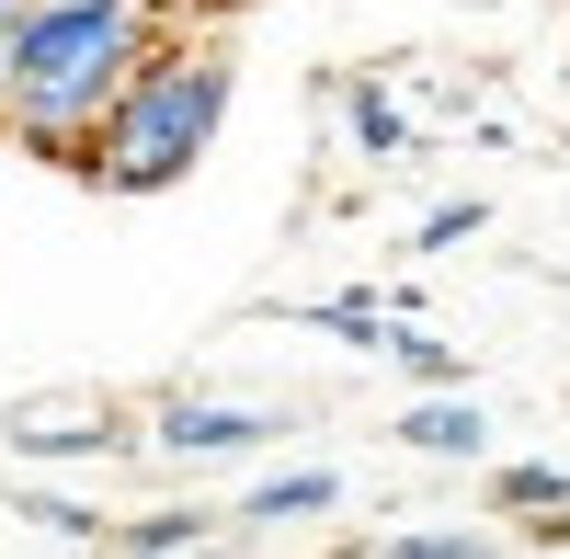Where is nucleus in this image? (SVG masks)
<instances>
[{
	"instance_id": "f257e3e1",
	"label": "nucleus",
	"mask_w": 570,
	"mask_h": 559,
	"mask_svg": "<svg viewBox=\"0 0 570 559\" xmlns=\"http://www.w3.org/2000/svg\"><path fill=\"white\" fill-rule=\"evenodd\" d=\"M171 23L137 12V0H23V35H12V126L35 160H69L91 149V126H104V104L126 91V69L149 58Z\"/></svg>"
},
{
	"instance_id": "f03ea898",
	"label": "nucleus",
	"mask_w": 570,
	"mask_h": 559,
	"mask_svg": "<svg viewBox=\"0 0 570 559\" xmlns=\"http://www.w3.org/2000/svg\"><path fill=\"white\" fill-rule=\"evenodd\" d=\"M217 115H228V46L160 35L149 58L126 69V91L104 104L80 171L104 183V195H160V183H183V171L217 149Z\"/></svg>"
},
{
	"instance_id": "7ed1b4c3",
	"label": "nucleus",
	"mask_w": 570,
	"mask_h": 559,
	"mask_svg": "<svg viewBox=\"0 0 570 559\" xmlns=\"http://www.w3.org/2000/svg\"><path fill=\"white\" fill-rule=\"evenodd\" d=\"M274 434H285V423H274L263 400H171L160 423H149L160 457H263Z\"/></svg>"
},
{
	"instance_id": "20e7f679",
	"label": "nucleus",
	"mask_w": 570,
	"mask_h": 559,
	"mask_svg": "<svg viewBox=\"0 0 570 559\" xmlns=\"http://www.w3.org/2000/svg\"><path fill=\"white\" fill-rule=\"evenodd\" d=\"M12 445H23V457H126L137 434H126V423H104V411H23Z\"/></svg>"
},
{
	"instance_id": "39448f33",
	"label": "nucleus",
	"mask_w": 570,
	"mask_h": 559,
	"mask_svg": "<svg viewBox=\"0 0 570 559\" xmlns=\"http://www.w3.org/2000/svg\"><path fill=\"white\" fill-rule=\"evenodd\" d=\"M331 502H343L331 469H274V480H252L240 502H228V514H240V526H297V514H331Z\"/></svg>"
},
{
	"instance_id": "423d86ee",
	"label": "nucleus",
	"mask_w": 570,
	"mask_h": 559,
	"mask_svg": "<svg viewBox=\"0 0 570 559\" xmlns=\"http://www.w3.org/2000/svg\"><path fill=\"white\" fill-rule=\"evenodd\" d=\"M400 445H411V457H480L491 423H480L468 400H422V411H400Z\"/></svg>"
},
{
	"instance_id": "0eeeda50",
	"label": "nucleus",
	"mask_w": 570,
	"mask_h": 559,
	"mask_svg": "<svg viewBox=\"0 0 570 559\" xmlns=\"http://www.w3.org/2000/svg\"><path fill=\"white\" fill-rule=\"evenodd\" d=\"M206 537H217V502H171V514L115 526V548H126V559H183V548H206Z\"/></svg>"
},
{
	"instance_id": "6e6552de",
	"label": "nucleus",
	"mask_w": 570,
	"mask_h": 559,
	"mask_svg": "<svg viewBox=\"0 0 570 559\" xmlns=\"http://www.w3.org/2000/svg\"><path fill=\"white\" fill-rule=\"evenodd\" d=\"M343 115H354V149H365V160H411V104H400V91L354 80V91H343Z\"/></svg>"
},
{
	"instance_id": "1a4fd4ad",
	"label": "nucleus",
	"mask_w": 570,
	"mask_h": 559,
	"mask_svg": "<svg viewBox=\"0 0 570 559\" xmlns=\"http://www.w3.org/2000/svg\"><path fill=\"white\" fill-rule=\"evenodd\" d=\"M491 502H502V514H559L570 469H491Z\"/></svg>"
},
{
	"instance_id": "9d476101",
	"label": "nucleus",
	"mask_w": 570,
	"mask_h": 559,
	"mask_svg": "<svg viewBox=\"0 0 570 559\" xmlns=\"http://www.w3.org/2000/svg\"><path fill=\"white\" fill-rule=\"evenodd\" d=\"M23 514H35L46 537H115V526H104V502H69V491H23Z\"/></svg>"
},
{
	"instance_id": "9b49d317",
	"label": "nucleus",
	"mask_w": 570,
	"mask_h": 559,
	"mask_svg": "<svg viewBox=\"0 0 570 559\" xmlns=\"http://www.w3.org/2000/svg\"><path fill=\"white\" fill-rule=\"evenodd\" d=\"M389 354L411 365V377H422V389H445V377H456V354H445L434 332H400V320H389Z\"/></svg>"
},
{
	"instance_id": "f8f14e48",
	"label": "nucleus",
	"mask_w": 570,
	"mask_h": 559,
	"mask_svg": "<svg viewBox=\"0 0 570 559\" xmlns=\"http://www.w3.org/2000/svg\"><path fill=\"white\" fill-rule=\"evenodd\" d=\"M354 559H480V537H389V548H354Z\"/></svg>"
},
{
	"instance_id": "ddd939ff",
	"label": "nucleus",
	"mask_w": 570,
	"mask_h": 559,
	"mask_svg": "<svg viewBox=\"0 0 570 559\" xmlns=\"http://www.w3.org/2000/svg\"><path fill=\"white\" fill-rule=\"evenodd\" d=\"M468 228H480V206H468V195H456V206H434V217H422V241H411V252H456V241H468Z\"/></svg>"
},
{
	"instance_id": "4468645a",
	"label": "nucleus",
	"mask_w": 570,
	"mask_h": 559,
	"mask_svg": "<svg viewBox=\"0 0 570 559\" xmlns=\"http://www.w3.org/2000/svg\"><path fill=\"white\" fill-rule=\"evenodd\" d=\"M12 35H23V0H0V115H12Z\"/></svg>"
},
{
	"instance_id": "2eb2a0df",
	"label": "nucleus",
	"mask_w": 570,
	"mask_h": 559,
	"mask_svg": "<svg viewBox=\"0 0 570 559\" xmlns=\"http://www.w3.org/2000/svg\"><path fill=\"white\" fill-rule=\"evenodd\" d=\"M217 12H240V0H171V23H217Z\"/></svg>"
},
{
	"instance_id": "dca6fc26",
	"label": "nucleus",
	"mask_w": 570,
	"mask_h": 559,
	"mask_svg": "<svg viewBox=\"0 0 570 559\" xmlns=\"http://www.w3.org/2000/svg\"><path fill=\"white\" fill-rule=\"evenodd\" d=\"M137 12H160V23H171V0H137Z\"/></svg>"
}]
</instances>
